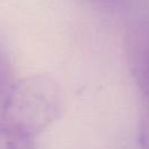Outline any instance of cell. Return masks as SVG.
Here are the masks:
<instances>
[{"label":"cell","mask_w":149,"mask_h":149,"mask_svg":"<svg viewBox=\"0 0 149 149\" xmlns=\"http://www.w3.org/2000/svg\"><path fill=\"white\" fill-rule=\"evenodd\" d=\"M127 48L133 74L149 99V26L134 29L129 34Z\"/></svg>","instance_id":"2"},{"label":"cell","mask_w":149,"mask_h":149,"mask_svg":"<svg viewBox=\"0 0 149 149\" xmlns=\"http://www.w3.org/2000/svg\"><path fill=\"white\" fill-rule=\"evenodd\" d=\"M141 141L143 149H149V112L147 113L146 118L142 122V130H141Z\"/></svg>","instance_id":"4"},{"label":"cell","mask_w":149,"mask_h":149,"mask_svg":"<svg viewBox=\"0 0 149 149\" xmlns=\"http://www.w3.org/2000/svg\"><path fill=\"white\" fill-rule=\"evenodd\" d=\"M61 91L45 76H30L15 83L7 92L0 115V136L3 140H34L61 112Z\"/></svg>","instance_id":"1"},{"label":"cell","mask_w":149,"mask_h":149,"mask_svg":"<svg viewBox=\"0 0 149 149\" xmlns=\"http://www.w3.org/2000/svg\"><path fill=\"white\" fill-rule=\"evenodd\" d=\"M9 80V68L5 58V55L0 51V100L7 91V84Z\"/></svg>","instance_id":"3"}]
</instances>
